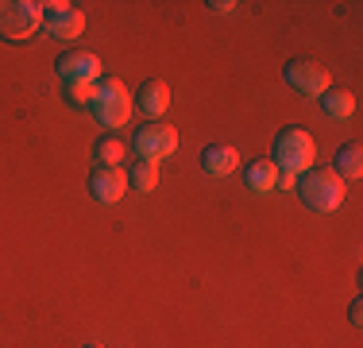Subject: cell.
Masks as SVG:
<instances>
[{
	"instance_id": "obj_2",
	"label": "cell",
	"mask_w": 363,
	"mask_h": 348,
	"mask_svg": "<svg viewBox=\"0 0 363 348\" xmlns=\"http://www.w3.org/2000/svg\"><path fill=\"white\" fill-rule=\"evenodd\" d=\"M132 93L124 89V82H116V77H101L97 82V97H93L89 112L93 120H97L101 128H108V132H116V128H124L128 120H132Z\"/></svg>"
},
{
	"instance_id": "obj_14",
	"label": "cell",
	"mask_w": 363,
	"mask_h": 348,
	"mask_svg": "<svg viewBox=\"0 0 363 348\" xmlns=\"http://www.w3.org/2000/svg\"><path fill=\"white\" fill-rule=\"evenodd\" d=\"M333 170L340 174V178H359L363 174V147L359 143H344L340 151H336V159H333Z\"/></svg>"
},
{
	"instance_id": "obj_8",
	"label": "cell",
	"mask_w": 363,
	"mask_h": 348,
	"mask_svg": "<svg viewBox=\"0 0 363 348\" xmlns=\"http://www.w3.org/2000/svg\"><path fill=\"white\" fill-rule=\"evenodd\" d=\"M55 74L62 82H101V58L93 50H66L55 62Z\"/></svg>"
},
{
	"instance_id": "obj_17",
	"label": "cell",
	"mask_w": 363,
	"mask_h": 348,
	"mask_svg": "<svg viewBox=\"0 0 363 348\" xmlns=\"http://www.w3.org/2000/svg\"><path fill=\"white\" fill-rule=\"evenodd\" d=\"M93 155H97L101 167H120V163H124V139H116V136H101V139H97V147H93Z\"/></svg>"
},
{
	"instance_id": "obj_1",
	"label": "cell",
	"mask_w": 363,
	"mask_h": 348,
	"mask_svg": "<svg viewBox=\"0 0 363 348\" xmlns=\"http://www.w3.org/2000/svg\"><path fill=\"white\" fill-rule=\"evenodd\" d=\"M298 197L309 213H336L344 205V178L333 167H309L306 174H298Z\"/></svg>"
},
{
	"instance_id": "obj_12",
	"label": "cell",
	"mask_w": 363,
	"mask_h": 348,
	"mask_svg": "<svg viewBox=\"0 0 363 348\" xmlns=\"http://www.w3.org/2000/svg\"><path fill=\"white\" fill-rule=\"evenodd\" d=\"M244 186L252 194H271L274 190V163L271 159H252L244 167Z\"/></svg>"
},
{
	"instance_id": "obj_7",
	"label": "cell",
	"mask_w": 363,
	"mask_h": 348,
	"mask_svg": "<svg viewBox=\"0 0 363 348\" xmlns=\"http://www.w3.org/2000/svg\"><path fill=\"white\" fill-rule=\"evenodd\" d=\"M124 190H128V174L120 170V167H93L89 170V194H93V202H101V205H116L120 197H124Z\"/></svg>"
},
{
	"instance_id": "obj_3",
	"label": "cell",
	"mask_w": 363,
	"mask_h": 348,
	"mask_svg": "<svg viewBox=\"0 0 363 348\" xmlns=\"http://www.w3.org/2000/svg\"><path fill=\"white\" fill-rule=\"evenodd\" d=\"M274 170H294V174H306L317 163V139L306 132V128L290 124L274 136Z\"/></svg>"
},
{
	"instance_id": "obj_9",
	"label": "cell",
	"mask_w": 363,
	"mask_h": 348,
	"mask_svg": "<svg viewBox=\"0 0 363 348\" xmlns=\"http://www.w3.org/2000/svg\"><path fill=\"white\" fill-rule=\"evenodd\" d=\"M132 101H135V109H140V112H147L151 120H159L162 112L170 109V85L162 82V77H147Z\"/></svg>"
},
{
	"instance_id": "obj_21",
	"label": "cell",
	"mask_w": 363,
	"mask_h": 348,
	"mask_svg": "<svg viewBox=\"0 0 363 348\" xmlns=\"http://www.w3.org/2000/svg\"><path fill=\"white\" fill-rule=\"evenodd\" d=\"M82 348H101V344H82Z\"/></svg>"
},
{
	"instance_id": "obj_18",
	"label": "cell",
	"mask_w": 363,
	"mask_h": 348,
	"mask_svg": "<svg viewBox=\"0 0 363 348\" xmlns=\"http://www.w3.org/2000/svg\"><path fill=\"white\" fill-rule=\"evenodd\" d=\"M298 186V174L294 170H274V190H294Z\"/></svg>"
},
{
	"instance_id": "obj_10",
	"label": "cell",
	"mask_w": 363,
	"mask_h": 348,
	"mask_svg": "<svg viewBox=\"0 0 363 348\" xmlns=\"http://www.w3.org/2000/svg\"><path fill=\"white\" fill-rule=\"evenodd\" d=\"M236 167H240V151L232 143H209L201 151V170L209 178H228Z\"/></svg>"
},
{
	"instance_id": "obj_13",
	"label": "cell",
	"mask_w": 363,
	"mask_h": 348,
	"mask_svg": "<svg viewBox=\"0 0 363 348\" xmlns=\"http://www.w3.org/2000/svg\"><path fill=\"white\" fill-rule=\"evenodd\" d=\"M155 186H159V163L135 159L132 167H128V190H135V194H151Z\"/></svg>"
},
{
	"instance_id": "obj_11",
	"label": "cell",
	"mask_w": 363,
	"mask_h": 348,
	"mask_svg": "<svg viewBox=\"0 0 363 348\" xmlns=\"http://www.w3.org/2000/svg\"><path fill=\"white\" fill-rule=\"evenodd\" d=\"M43 31H47L50 39H77V35L85 31V16L77 12L74 4H66L58 16H43Z\"/></svg>"
},
{
	"instance_id": "obj_4",
	"label": "cell",
	"mask_w": 363,
	"mask_h": 348,
	"mask_svg": "<svg viewBox=\"0 0 363 348\" xmlns=\"http://www.w3.org/2000/svg\"><path fill=\"white\" fill-rule=\"evenodd\" d=\"M43 28L39 0H0V39L23 43Z\"/></svg>"
},
{
	"instance_id": "obj_16",
	"label": "cell",
	"mask_w": 363,
	"mask_h": 348,
	"mask_svg": "<svg viewBox=\"0 0 363 348\" xmlns=\"http://www.w3.org/2000/svg\"><path fill=\"white\" fill-rule=\"evenodd\" d=\"M97 97V82H62V101L70 109H89Z\"/></svg>"
},
{
	"instance_id": "obj_5",
	"label": "cell",
	"mask_w": 363,
	"mask_h": 348,
	"mask_svg": "<svg viewBox=\"0 0 363 348\" xmlns=\"http://www.w3.org/2000/svg\"><path fill=\"white\" fill-rule=\"evenodd\" d=\"M132 151H135V159L159 163V159H167V155L178 151V132L170 124H162V120H151V124H143L140 132H135Z\"/></svg>"
},
{
	"instance_id": "obj_15",
	"label": "cell",
	"mask_w": 363,
	"mask_h": 348,
	"mask_svg": "<svg viewBox=\"0 0 363 348\" xmlns=\"http://www.w3.org/2000/svg\"><path fill=\"white\" fill-rule=\"evenodd\" d=\"M321 109H325L328 120H348L352 112H356V97H352V93H344V89H328L325 97H321Z\"/></svg>"
},
{
	"instance_id": "obj_19",
	"label": "cell",
	"mask_w": 363,
	"mask_h": 348,
	"mask_svg": "<svg viewBox=\"0 0 363 348\" xmlns=\"http://www.w3.org/2000/svg\"><path fill=\"white\" fill-rule=\"evenodd\" d=\"M348 321H352V325H359V321H363V302H359V298L348 306Z\"/></svg>"
},
{
	"instance_id": "obj_20",
	"label": "cell",
	"mask_w": 363,
	"mask_h": 348,
	"mask_svg": "<svg viewBox=\"0 0 363 348\" xmlns=\"http://www.w3.org/2000/svg\"><path fill=\"white\" fill-rule=\"evenodd\" d=\"M209 8H213V12H220V16H228V12H232V8H236V4H232V0H213V4H209Z\"/></svg>"
},
{
	"instance_id": "obj_6",
	"label": "cell",
	"mask_w": 363,
	"mask_h": 348,
	"mask_svg": "<svg viewBox=\"0 0 363 348\" xmlns=\"http://www.w3.org/2000/svg\"><path fill=\"white\" fill-rule=\"evenodd\" d=\"M282 77H286L298 93H306V97H325L328 93V70H321L317 62H306V58H290L286 70H282Z\"/></svg>"
}]
</instances>
